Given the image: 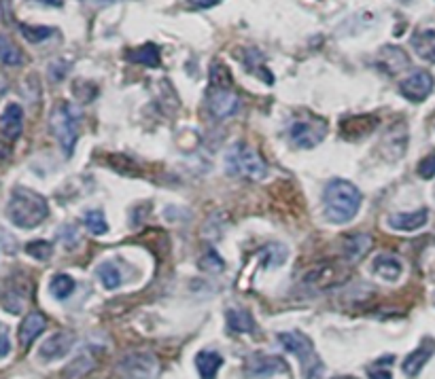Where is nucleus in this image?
Listing matches in <instances>:
<instances>
[{
	"label": "nucleus",
	"instance_id": "1",
	"mask_svg": "<svg viewBox=\"0 0 435 379\" xmlns=\"http://www.w3.org/2000/svg\"><path fill=\"white\" fill-rule=\"evenodd\" d=\"M361 201H363V195L353 183L344 178H333L325 185V191H323L325 219L333 225L350 223L359 214Z\"/></svg>",
	"mask_w": 435,
	"mask_h": 379
},
{
	"label": "nucleus",
	"instance_id": "2",
	"mask_svg": "<svg viewBox=\"0 0 435 379\" xmlns=\"http://www.w3.org/2000/svg\"><path fill=\"white\" fill-rule=\"evenodd\" d=\"M7 216L19 229H37L49 216V203L41 193L17 187L7 203Z\"/></svg>",
	"mask_w": 435,
	"mask_h": 379
},
{
	"label": "nucleus",
	"instance_id": "3",
	"mask_svg": "<svg viewBox=\"0 0 435 379\" xmlns=\"http://www.w3.org/2000/svg\"><path fill=\"white\" fill-rule=\"evenodd\" d=\"M81 121H83V111L71 102H60L49 115V127L53 136L57 138V142L66 157H71L77 140H79V131H81Z\"/></svg>",
	"mask_w": 435,
	"mask_h": 379
},
{
	"label": "nucleus",
	"instance_id": "4",
	"mask_svg": "<svg viewBox=\"0 0 435 379\" xmlns=\"http://www.w3.org/2000/svg\"><path fill=\"white\" fill-rule=\"evenodd\" d=\"M278 341L289 354H293L299 360L304 379H323L325 364H323L321 356L317 354L308 335L299 333V331H287V333H278Z\"/></svg>",
	"mask_w": 435,
	"mask_h": 379
},
{
	"label": "nucleus",
	"instance_id": "5",
	"mask_svg": "<svg viewBox=\"0 0 435 379\" xmlns=\"http://www.w3.org/2000/svg\"><path fill=\"white\" fill-rule=\"evenodd\" d=\"M353 278V269L344 261H325L314 267H310L304 275L302 282L310 286L312 290H333L344 286Z\"/></svg>",
	"mask_w": 435,
	"mask_h": 379
},
{
	"label": "nucleus",
	"instance_id": "6",
	"mask_svg": "<svg viewBox=\"0 0 435 379\" xmlns=\"http://www.w3.org/2000/svg\"><path fill=\"white\" fill-rule=\"evenodd\" d=\"M225 167L231 176H247L251 181H263L267 176V167L259 153L247 145H233L225 153Z\"/></svg>",
	"mask_w": 435,
	"mask_h": 379
},
{
	"label": "nucleus",
	"instance_id": "7",
	"mask_svg": "<svg viewBox=\"0 0 435 379\" xmlns=\"http://www.w3.org/2000/svg\"><path fill=\"white\" fill-rule=\"evenodd\" d=\"M157 358L151 352H130L117 362V373L121 379H153L157 375Z\"/></svg>",
	"mask_w": 435,
	"mask_h": 379
},
{
	"label": "nucleus",
	"instance_id": "8",
	"mask_svg": "<svg viewBox=\"0 0 435 379\" xmlns=\"http://www.w3.org/2000/svg\"><path fill=\"white\" fill-rule=\"evenodd\" d=\"M287 133L297 149H314L327 136V125L319 119H299L291 123Z\"/></svg>",
	"mask_w": 435,
	"mask_h": 379
},
{
	"label": "nucleus",
	"instance_id": "9",
	"mask_svg": "<svg viewBox=\"0 0 435 379\" xmlns=\"http://www.w3.org/2000/svg\"><path fill=\"white\" fill-rule=\"evenodd\" d=\"M206 104L208 111L217 119H227L231 115H236L240 109V98L233 87H211L206 91Z\"/></svg>",
	"mask_w": 435,
	"mask_h": 379
},
{
	"label": "nucleus",
	"instance_id": "10",
	"mask_svg": "<svg viewBox=\"0 0 435 379\" xmlns=\"http://www.w3.org/2000/svg\"><path fill=\"white\" fill-rule=\"evenodd\" d=\"M278 373H289V367L278 356H267V354H255L247 360L245 375L249 379H267Z\"/></svg>",
	"mask_w": 435,
	"mask_h": 379
},
{
	"label": "nucleus",
	"instance_id": "11",
	"mask_svg": "<svg viewBox=\"0 0 435 379\" xmlns=\"http://www.w3.org/2000/svg\"><path fill=\"white\" fill-rule=\"evenodd\" d=\"M433 85H435V81H433L431 73L414 71L412 75H408L404 81L399 83V91H401V95H404L406 100L416 102V104H418V102H425L431 95Z\"/></svg>",
	"mask_w": 435,
	"mask_h": 379
},
{
	"label": "nucleus",
	"instance_id": "12",
	"mask_svg": "<svg viewBox=\"0 0 435 379\" xmlns=\"http://www.w3.org/2000/svg\"><path fill=\"white\" fill-rule=\"evenodd\" d=\"M73 343H75V335H73L71 331H57V333H53V335L43 343V346H41L39 358L45 360V362L60 360V358H64L66 354L71 352Z\"/></svg>",
	"mask_w": 435,
	"mask_h": 379
},
{
	"label": "nucleus",
	"instance_id": "13",
	"mask_svg": "<svg viewBox=\"0 0 435 379\" xmlns=\"http://www.w3.org/2000/svg\"><path fill=\"white\" fill-rule=\"evenodd\" d=\"M378 125V119L372 117V115H357V117H348L342 121L340 125V133L344 140L348 142H357L361 140V138L370 136Z\"/></svg>",
	"mask_w": 435,
	"mask_h": 379
},
{
	"label": "nucleus",
	"instance_id": "14",
	"mask_svg": "<svg viewBox=\"0 0 435 379\" xmlns=\"http://www.w3.org/2000/svg\"><path fill=\"white\" fill-rule=\"evenodd\" d=\"M429 221V210L427 208H420V210H414V212H395V214H389L387 219V225L393 229V231H418L427 225Z\"/></svg>",
	"mask_w": 435,
	"mask_h": 379
},
{
	"label": "nucleus",
	"instance_id": "15",
	"mask_svg": "<svg viewBox=\"0 0 435 379\" xmlns=\"http://www.w3.org/2000/svg\"><path fill=\"white\" fill-rule=\"evenodd\" d=\"M433 354H435V339H423L420 346L406 356L404 364H401V371H404L408 377H416Z\"/></svg>",
	"mask_w": 435,
	"mask_h": 379
},
{
	"label": "nucleus",
	"instance_id": "16",
	"mask_svg": "<svg viewBox=\"0 0 435 379\" xmlns=\"http://www.w3.org/2000/svg\"><path fill=\"white\" fill-rule=\"evenodd\" d=\"M401 271H404V265L395 255L382 252L372 261V273L387 282H397L401 278Z\"/></svg>",
	"mask_w": 435,
	"mask_h": 379
},
{
	"label": "nucleus",
	"instance_id": "17",
	"mask_svg": "<svg viewBox=\"0 0 435 379\" xmlns=\"http://www.w3.org/2000/svg\"><path fill=\"white\" fill-rule=\"evenodd\" d=\"M45 329H47V318L41 312H30L19 326V346L21 348L32 346V341H35Z\"/></svg>",
	"mask_w": 435,
	"mask_h": 379
},
{
	"label": "nucleus",
	"instance_id": "18",
	"mask_svg": "<svg viewBox=\"0 0 435 379\" xmlns=\"http://www.w3.org/2000/svg\"><path fill=\"white\" fill-rule=\"evenodd\" d=\"M0 127H3V131L7 133V138H11V140L19 138V133L24 129V111L19 104L11 102V104L5 107L3 115H0Z\"/></svg>",
	"mask_w": 435,
	"mask_h": 379
},
{
	"label": "nucleus",
	"instance_id": "19",
	"mask_svg": "<svg viewBox=\"0 0 435 379\" xmlns=\"http://www.w3.org/2000/svg\"><path fill=\"white\" fill-rule=\"evenodd\" d=\"M370 248H372V235H367V233L348 235V237H344V242H342V252H344L346 261L363 259Z\"/></svg>",
	"mask_w": 435,
	"mask_h": 379
},
{
	"label": "nucleus",
	"instance_id": "20",
	"mask_svg": "<svg viewBox=\"0 0 435 379\" xmlns=\"http://www.w3.org/2000/svg\"><path fill=\"white\" fill-rule=\"evenodd\" d=\"M221 367H223V356L213 350H204L195 356V369L202 379H215Z\"/></svg>",
	"mask_w": 435,
	"mask_h": 379
},
{
	"label": "nucleus",
	"instance_id": "21",
	"mask_svg": "<svg viewBox=\"0 0 435 379\" xmlns=\"http://www.w3.org/2000/svg\"><path fill=\"white\" fill-rule=\"evenodd\" d=\"M412 47L418 57L435 64V30H420L412 37Z\"/></svg>",
	"mask_w": 435,
	"mask_h": 379
},
{
	"label": "nucleus",
	"instance_id": "22",
	"mask_svg": "<svg viewBox=\"0 0 435 379\" xmlns=\"http://www.w3.org/2000/svg\"><path fill=\"white\" fill-rule=\"evenodd\" d=\"M127 59L134 62V64H143L147 68H157L161 64V55H159V47L155 43H145L136 49H130L127 53Z\"/></svg>",
	"mask_w": 435,
	"mask_h": 379
},
{
	"label": "nucleus",
	"instance_id": "23",
	"mask_svg": "<svg viewBox=\"0 0 435 379\" xmlns=\"http://www.w3.org/2000/svg\"><path fill=\"white\" fill-rule=\"evenodd\" d=\"M227 326L233 333H255L257 331V322L255 318L247 312V309H227Z\"/></svg>",
	"mask_w": 435,
	"mask_h": 379
},
{
	"label": "nucleus",
	"instance_id": "24",
	"mask_svg": "<svg viewBox=\"0 0 435 379\" xmlns=\"http://www.w3.org/2000/svg\"><path fill=\"white\" fill-rule=\"evenodd\" d=\"M96 367V360L89 352H83L79 354L73 362L66 364L64 369V379H81L83 375H87L91 369Z\"/></svg>",
	"mask_w": 435,
	"mask_h": 379
},
{
	"label": "nucleus",
	"instance_id": "25",
	"mask_svg": "<svg viewBox=\"0 0 435 379\" xmlns=\"http://www.w3.org/2000/svg\"><path fill=\"white\" fill-rule=\"evenodd\" d=\"M382 51L389 55V57H380V62L384 64V71H387L389 75H397V73L404 71V68L410 66L408 55H406L404 51H401L399 47H384Z\"/></svg>",
	"mask_w": 435,
	"mask_h": 379
},
{
	"label": "nucleus",
	"instance_id": "26",
	"mask_svg": "<svg viewBox=\"0 0 435 379\" xmlns=\"http://www.w3.org/2000/svg\"><path fill=\"white\" fill-rule=\"evenodd\" d=\"M75 288H77V282H75L73 275H69V273H57V275H53L51 282H49L51 295L55 299H60V301L62 299H69L75 293Z\"/></svg>",
	"mask_w": 435,
	"mask_h": 379
},
{
	"label": "nucleus",
	"instance_id": "27",
	"mask_svg": "<svg viewBox=\"0 0 435 379\" xmlns=\"http://www.w3.org/2000/svg\"><path fill=\"white\" fill-rule=\"evenodd\" d=\"M96 273H98V280L103 282V286L107 288V290H115V288H119L121 286V271H119V267L115 265V263H111V261H107V263H103V265H98V269H96Z\"/></svg>",
	"mask_w": 435,
	"mask_h": 379
},
{
	"label": "nucleus",
	"instance_id": "28",
	"mask_svg": "<svg viewBox=\"0 0 435 379\" xmlns=\"http://www.w3.org/2000/svg\"><path fill=\"white\" fill-rule=\"evenodd\" d=\"M0 62L7 66H21L24 64V53L19 51L17 45H13L7 37L0 34Z\"/></svg>",
	"mask_w": 435,
	"mask_h": 379
},
{
	"label": "nucleus",
	"instance_id": "29",
	"mask_svg": "<svg viewBox=\"0 0 435 379\" xmlns=\"http://www.w3.org/2000/svg\"><path fill=\"white\" fill-rule=\"evenodd\" d=\"M83 223H85L87 231L94 233V235H105L109 231L107 216H105V212H100V210H87L83 214Z\"/></svg>",
	"mask_w": 435,
	"mask_h": 379
},
{
	"label": "nucleus",
	"instance_id": "30",
	"mask_svg": "<svg viewBox=\"0 0 435 379\" xmlns=\"http://www.w3.org/2000/svg\"><path fill=\"white\" fill-rule=\"evenodd\" d=\"M19 32H21V37L28 41V43H43V41H47L51 34H53V30L51 28H47V26H30V24H21L19 26Z\"/></svg>",
	"mask_w": 435,
	"mask_h": 379
},
{
	"label": "nucleus",
	"instance_id": "31",
	"mask_svg": "<svg viewBox=\"0 0 435 379\" xmlns=\"http://www.w3.org/2000/svg\"><path fill=\"white\" fill-rule=\"evenodd\" d=\"M211 87H233V79L229 68L221 62H213L211 66Z\"/></svg>",
	"mask_w": 435,
	"mask_h": 379
},
{
	"label": "nucleus",
	"instance_id": "32",
	"mask_svg": "<svg viewBox=\"0 0 435 379\" xmlns=\"http://www.w3.org/2000/svg\"><path fill=\"white\" fill-rule=\"evenodd\" d=\"M26 252L37 261H47L53 255V244L47 242V239H35V242H30L26 246Z\"/></svg>",
	"mask_w": 435,
	"mask_h": 379
},
{
	"label": "nucleus",
	"instance_id": "33",
	"mask_svg": "<svg viewBox=\"0 0 435 379\" xmlns=\"http://www.w3.org/2000/svg\"><path fill=\"white\" fill-rule=\"evenodd\" d=\"M199 269L202 271H206V273H219V271H223L225 269V263H223V259L219 257V252H215V250H206L202 257H199Z\"/></svg>",
	"mask_w": 435,
	"mask_h": 379
},
{
	"label": "nucleus",
	"instance_id": "34",
	"mask_svg": "<svg viewBox=\"0 0 435 379\" xmlns=\"http://www.w3.org/2000/svg\"><path fill=\"white\" fill-rule=\"evenodd\" d=\"M109 163L119 172V174H123V176H134V174H139V165L134 163L132 159L123 157V155H111V157H109Z\"/></svg>",
	"mask_w": 435,
	"mask_h": 379
},
{
	"label": "nucleus",
	"instance_id": "35",
	"mask_svg": "<svg viewBox=\"0 0 435 379\" xmlns=\"http://www.w3.org/2000/svg\"><path fill=\"white\" fill-rule=\"evenodd\" d=\"M3 305L11 314H21V309L26 305V295H21L19 290H9L7 297L3 299Z\"/></svg>",
	"mask_w": 435,
	"mask_h": 379
},
{
	"label": "nucleus",
	"instance_id": "36",
	"mask_svg": "<svg viewBox=\"0 0 435 379\" xmlns=\"http://www.w3.org/2000/svg\"><path fill=\"white\" fill-rule=\"evenodd\" d=\"M416 172H418V176H420V178L431 181V178L435 176V153L427 155V157L418 163Z\"/></svg>",
	"mask_w": 435,
	"mask_h": 379
},
{
	"label": "nucleus",
	"instance_id": "37",
	"mask_svg": "<svg viewBox=\"0 0 435 379\" xmlns=\"http://www.w3.org/2000/svg\"><path fill=\"white\" fill-rule=\"evenodd\" d=\"M223 0H185L187 9H193V11H199V9H213L217 5H221Z\"/></svg>",
	"mask_w": 435,
	"mask_h": 379
},
{
	"label": "nucleus",
	"instance_id": "38",
	"mask_svg": "<svg viewBox=\"0 0 435 379\" xmlns=\"http://www.w3.org/2000/svg\"><path fill=\"white\" fill-rule=\"evenodd\" d=\"M81 3L91 7V9H105V7H111L115 3H121V0H81Z\"/></svg>",
	"mask_w": 435,
	"mask_h": 379
},
{
	"label": "nucleus",
	"instance_id": "39",
	"mask_svg": "<svg viewBox=\"0 0 435 379\" xmlns=\"http://www.w3.org/2000/svg\"><path fill=\"white\" fill-rule=\"evenodd\" d=\"M9 352H11V341L5 333H0V358L9 356Z\"/></svg>",
	"mask_w": 435,
	"mask_h": 379
},
{
	"label": "nucleus",
	"instance_id": "40",
	"mask_svg": "<svg viewBox=\"0 0 435 379\" xmlns=\"http://www.w3.org/2000/svg\"><path fill=\"white\" fill-rule=\"evenodd\" d=\"M370 377H372V379H393V375H391L387 369H376V371H370Z\"/></svg>",
	"mask_w": 435,
	"mask_h": 379
},
{
	"label": "nucleus",
	"instance_id": "41",
	"mask_svg": "<svg viewBox=\"0 0 435 379\" xmlns=\"http://www.w3.org/2000/svg\"><path fill=\"white\" fill-rule=\"evenodd\" d=\"M39 3L49 5V7H62V5H64V0H39Z\"/></svg>",
	"mask_w": 435,
	"mask_h": 379
},
{
	"label": "nucleus",
	"instance_id": "42",
	"mask_svg": "<svg viewBox=\"0 0 435 379\" xmlns=\"http://www.w3.org/2000/svg\"><path fill=\"white\" fill-rule=\"evenodd\" d=\"M336 379H357V377H336Z\"/></svg>",
	"mask_w": 435,
	"mask_h": 379
}]
</instances>
